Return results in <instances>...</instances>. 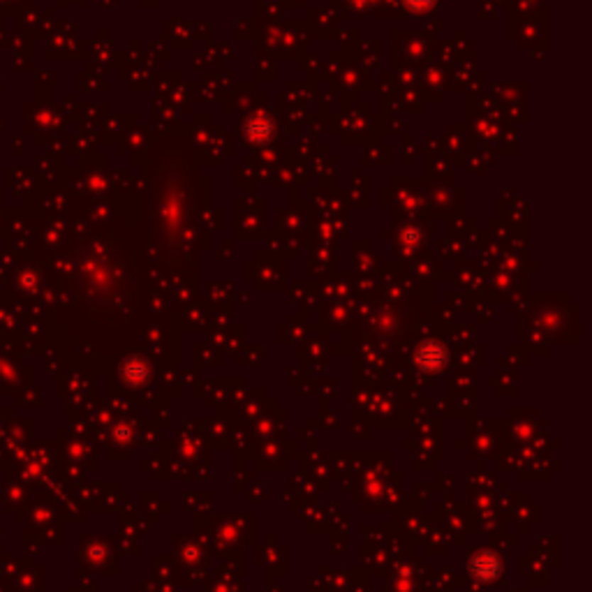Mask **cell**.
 Instances as JSON below:
<instances>
[{"label":"cell","instance_id":"6da1fadb","mask_svg":"<svg viewBox=\"0 0 592 592\" xmlns=\"http://www.w3.org/2000/svg\"><path fill=\"white\" fill-rule=\"evenodd\" d=\"M470 569H472V574H474L477 579L488 581V579H495V576H498L500 564H498V558H495L493 553H477V555L472 558Z\"/></svg>","mask_w":592,"mask_h":592},{"label":"cell","instance_id":"7a4b0ae2","mask_svg":"<svg viewBox=\"0 0 592 592\" xmlns=\"http://www.w3.org/2000/svg\"><path fill=\"white\" fill-rule=\"evenodd\" d=\"M444 358H446L444 349L437 345H426V347H421V352H419V363L426 368H437Z\"/></svg>","mask_w":592,"mask_h":592},{"label":"cell","instance_id":"3957f363","mask_svg":"<svg viewBox=\"0 0 592 592\" xmlns=\"http://www.w3.org/2000/svg\"><path fill=\"white\" fill-rule=\"evenodd\" d=\"M407 3L415 7V10H426V7L433 5V0H407Z\"/></svg>","mask_w":592,"mask_h":592}]
</instances>
